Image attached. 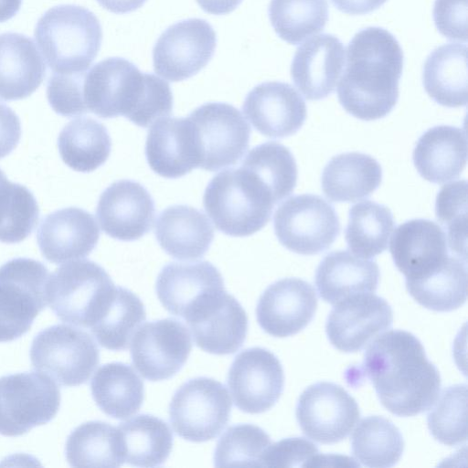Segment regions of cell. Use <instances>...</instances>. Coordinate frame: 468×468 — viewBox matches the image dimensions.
<instances>
[{"mask_svg":"<svg viewBox=\"0 0 468 468\" xmlns=\"http://www.w3.org/2000/svg\"><path fill=\"white\" fill-rule=\"evenodd\" d=\"M362 371L381 404L392 414L410 417L429 410L441 390V376L420 341L404 330H390L372 340Z\"/></svg>","mask_w":468,"mask_h":468,"instance_id":"cell-1","label":"cell"},{"mask_svg":"<svg viewBox=\"0 0 468 468\" xmlns=\"http://www.w3.org/2000/svg\"><path fill=\"white\" fill-rule=\"evenodd\" d=\"M402 69L403 51L391 33L378 27L360 30L347 46L339 102L360 120L385 117L397 104Z\"/></svg>","mask_w":468,"mask_h":468,"instance_id":"cell-2","label":"cell"},{"mask_svg":"<svg viewBox=\"0 0 468 468\" xmlns=\"http://www.w3.org/2000/svg\"><path fill=\"white\" fill-rule=\"evenodd\" d=\"M82 97L87 111L98 117L124 116L140 127L169 116L173 109V94L165 80L141 72L119 57L105 58L84 72Z\"/></svg>","mask_w":468,"mask_h":468,"instance_id":"cell-3","label":"cell"},{"mask_svg":"<svg viewBox=\"0 0 468 468\" xmlns=\"http://www.w3.org/2000/svg\"><path fill=\"white\" fill-rule=\"evenodd\" d=\"M35 38L53 73L71 74L89 69L102 40L97 16L76 5L49 8L37 20Z\"/></svg>","mask_w":468,"mask_h":468,"instance_id":"cell-4","label":"cell"},{"mask_svg":"<svg viewBox=\"0 0 468 468\" xmlns=\"http://www.w3.org/2000/svg\"><path fill=\"white\" fill-rule=\"evenodd\" d=\"M203 204L215 227L232 237L261 230L275 205L263 184L242 166L216 175L206 187Z\"/></svg>","mask_w":468,"mask_h":468,"instance_id":"cell-5","label":"cell"},{"mask_svg":"<svg viewBox=\"0 0 468 468\" xmlns=\"http://www.w3.org/2000/svg\"><path fill=\"white\" fill-rule=\"evenodd\" d=\"M115 288L110 275L96 262L73 261L48 277L47 303L61 321L90 328L106 310Z\"/></svg>","mask_w":468,"mask_h":468,"instance_id":"cell-6","label":"cell"},{"mask_svg":"<svg viewBox=\"0 0 468 468\" xmlns=\"http://www.w3.org/2000/svg\"><path fill=\"white\" fill-rule=\"evenodd\" d=\"M30 360L35 369L46 373L59 385L73 387L88 381L99 364L100 353L87 332L68 324H55L34 337Z\"/></svg>","mask_w":468,"mask_h":468,"instance_id":"cell-7","label":"cell"},{"mask_svg":"<svg viewBox=\"0 0 468 468\" xmlns=\"http://www.w3.org/2000/svg\"><path fill=\"white\" fill-rule=\"evenodd\" d=\"M48 271L40 261L12 259L0 267V342L25 335L46 307Z\"/></svg>","mask_w":468,"mask_h":468,"instance_id":"cell-8","label":"cell"},{"mask_svg":"<svg viewBox=\"0 0 468 468\" xmlns=\"http://www.w3.org/2000/svg\"><path fill=\"white\" fill-rule=\"evenodd\" d=\"M230 410L231 399L226 387L214 378L198 377L176 390L169 404V420L178 436L203 442L222 431Z\"/></svg>","mask_w":468,"mask_h":468,"instance_id":"cell-9","label":"cell"},{"mask_svg":"<svg viewBox=\"0 0 468 468\" xmlns=\"http://www.w3.org/2000/svg\"><path fill=\"white\" fill-rule=\"evenodd\" d=\"M273 227L280 243L302 255L326 250L341 229L334 207L312 194L293 196L282 202L274 213Z\"/></svg>","mask_w":468,"mask_h":468,"instance_id":"cell-10","label":"cell"},{"mask_svg":"<svg viewBox=\"0 0 468 468\" xmlns=\"http://www.w3.org/2000/svg\"><path fill=\"white\" fill-rule=\"evenodd\" d=\"M60 392L53 380L38 372L0 378V434L20 436L49 422L58 413Z\"/></svg>","mask_w":468,"mask_h":468,"instance_id":"cell-11","label":"cell"},{"mask_svg":"<svg viewBox=\"0 0 468 468\" xmlns=\"http://www.w3.org/2000/svg\"><path fill=\"white\" fill-rule=\"evenodd\" d=\"M199 151V167L214 172L235 165L247 152L250 127L240 112L225 102H207L188 116Z\"/></svg>","mask_w":468,"mask_h":468,"instance_id":"cell-12","label":"cell"},{"mask_svg":"<svg viewBox=\"0 0 468 468\" xmlns=\"http://www.w3.org/2000/svg\"><path fill=\"white\" fill-rule=\"evenodd\" d=\"M295 416L305 436L323 444L346 439L360 418L356 399L341 386L318 382L300 395Z\"/></svg>","mask_w":468,"mask_h":468,"instance_id":"cell-13","label":"cell"},{"mask_svg":"<svg viewBox=\"0 0 468 468\" xmlns=\"http://www.w3.org/2000/svg\"><path fill=\"white\" fill-rule=\"evenodd\" d=\"M216 45V33L206 20L177 22L160 35L153 48L154 71L170 81L189 79L212 58Z\"/></svg>","mask_w":468,"mask_h":468,"instance_id":"cell-14","label":"cell"},{"mask_svg":"<svg viewBox=\"0 0 468 468\" xmlns=\"http://www.w3.org/2000/svg\"><path fill=\"white\" fill-rule=\"evenodd\" d=\"M130 345L133 367L151 381L175 376L186 362L192 348L189 331L174 318L140 325Z\"/></svg>","mask_w":468,"mask_h":468,"instance_id":"cell-15","label":"cell"},{"mask_svg":"<svg viewBox=\"0 0 468 468\" xmlns=\"http://www.w3.org/2000/svg\"><path fill=\"white\" fill-rule=\"evenodd\" d=\"M227 381L235 406L244 412L258 414L270 410L280 399L284 373L274 354L262 347H251L235 357Z\"/></svg>","mask_w":468,"mask_h":468,"instance_id":"cell-16","label":"cell"},{"mask_svg":"<svg viewBox=\"0 0 468 468\" xmlns=\"http://www.w3.org/2000/svg\"><path fill=\"white\" fill-rule=\"evenodd\" d=\"M334 305L325 332L330 343L345 353L362 350L392 324L391 306L374 292L355 294Z\"/></svg>","mask_w":468,"mask_h":468,"instance_id":"cell-17","label":"cell"},{"mask_svg":"<svg viewBox=\"0 0 468 468\" xmlns=\"http://www.w3.org/2000/svg\"><path fill=\"white\" fill-rule=\"evenodd\" d=\"M155 291L162 305L186 321L210 298L226 290L219 271L208 261H198L164 266Z\"/></svg>","mask_w":468,"mask_h":468,"instance_id":"cell-18","label":"cell"},{"mask_svg":"<svg viewBox=\"0 0 468 468\" xmlns=\"http://www.w3.org/2000/svg\"><path fill=\"white\" fill-rule=\"evenodd\" d=\"M316 309L317 296L313 286L298 278H285L271 283L262 292L256 317L264 332L286 337L306 327Z\"/></svg>","mask_w":468,"mask_h":468,"instance_id":"cell-19","label":"cell"},{"mask_svg":"<svg viewBox=\"0 0 468 468\" xmlns=\"http://www.w3.org/2000/svg\"><path fill=\"white\" fill-rule=\"evenodd\" d=\"M154 202L149 192L138 182L119 180L101 195L96 216L108 236L122 240H136L152 228Z\"/></svg>","mask_w":468,"mask_h":468,"instance_id":"cell-20","label":"cell"},{"mask_svg":"<svg viewBox=\"0 0 468 468\" xmlns=\"http://www.w3.org/2000/svg\"><path fill=\"white\" fill-rule=\"evenodd\" d=\"M242 111L252 126L271 138L294 134L304 123L306 105L290 84L268 81L255 86L246 96Z\"/></svg>","mask_w":468,"mask_h":468,"instance_id":"cell-21","label":"cell"},{"mask_svg":"<svg viewBox=\"0 0 468 468\" xmlns=\"http://www.w3.org/2000/svg\"><path fill=\"white\" fill-rule=\"evenodd\" d=\"M149 166L165 178H179L199 167V151L188 117H162L149 128L145 142Z\"/></svg>","mask_w":468,"mask_h":468,"instance_id":"cell-22","label":"cell"},{"mask_svg":"<svg viewBox=\"0 0 468 468\" xmlns=\"http://www.w3.org/2000/svg\"><path fill=\"white\" fill-rule=\"evenodd\" d=\"M99 238L100 229L92 215L72 207L48 215L37 232L43 257L55 264L85 258Z\"/></svg>","mask_w":468,"mask_h":468,"instance_id":"cell-23","label":"cell"},{"mask_svg":"<svg viewBox=\"0 0 468 468\" xmlns=\"http://www.w3.org/2000/svg\"><path fill=\"white\" fill-rule=\"evenodd\" d=\"M447 245L446 234L439 225L417 218L395 229L389 250L406 280H416L435 271L448 259Z\"/></svg>","mask_w":468,"mask_h":468,"instance_id":"cell-24","label":"cell"},{"mask_svg":"<svg viewBox=\"0 0 468 468\" xmlns=\"http://www.w3.org/2000/svg\"><path fill=\"white\" fill-rule=\"evenodd\" d=\"M186 322L197 346L214 355L238 351L248 331L246 312L226 291L212 298Z\"/></svg>","mask_w":468,"mask_h":468,"instance_id":"cell-25","label":"cell"},{"mask_svg":"<svg viewBox=\"0 0 468 468\" xmlns=\"http://www.w3.org/2000/svg\"><path fill=\"white\" fill-rule=\"evenodd\" d=\"M344 65L345 48L342 42L333 35L322 34L296 49L291 76L307 100H322L335 90Z\"/></svg>","mask_w":468,"mask_h":468,"instance_id":"cell-26","label":"cell"},{"mask_svg":"<svg viewBox=\"0 0 468 468\" xmlns=\"http://www.w3.org/2000/svg\"><path fill=\"white\" fill-rule=\"evenodd\" d=\"M154 234L161 248L180 261L202 258L214 239L209 219L199 210L186 205H174L164 209L154 225Z\"/></svg>","mask_w":468,"mask_h":468,"instance_id":"cell-27","label":"cell"},{"mask_svg":"<svg viewBox=\"0 0 468 468\" xmlns=\"http://www.w3.org/2000/svg\"><path fill=\"white\" fill-rule=\"evenodd\" d=\"M412 157L427 181L442 184L456 179L467 162L465 130L450 125L430 128L419 138Z\"/></svg>","mask_w":468,"mask_h":468,"instance_id":"cell-28","label":"cell"},{"mask_svg":"<svg viewBox=\"0 0 468 468\" xmlns=\"http://www.w3.org/2000/svg\"><path fill=\"white\" fill-rule=\"evenodd\" d=\"M376 261L347 250L327 254L315 271V286L326 303H336L355 294L376 292L379 281Z\"/></svg>","mask_w":468,"mask_h":468,"instance_id":"cell-29","label":"cell"},{"mask_svg":"<svg viewBox=\"0 0 468 468\" xmlns=\"http://www.w3.org/2000/svg\"><path fill=\"white\" fill-rule=\"evenodd\" d=\"M46 66L33 40L22 34H0V99L22 100L42 83Z\"/></svg>","mask_w":468,"mask_h":468,"instance_id":"cell-30","label":"cell"},{"mask_svg":"<svg viewBox=\"0 0 468 468\" xmlns=\"http://www.w3.org/2000/svg\"><path fill=\"white\" fill-rule=\"evenodd\" d=\"M382 168L372 156L357 152L331 158L322 173V189L334 202H355L368 197L380 185Z\"/></svg>","mask_w":468,"mask_h":468,"instance_id":"cell-31","label":"cell"},{"mask_svg":"<svg viewBox=\"0 0 468 468\" xmlns=\"http://www.w3.org/2000/svg\"><path fill=\"white\" fill-rule=\"evenodd\" d=\"M422 82L428 95L437 103L453 108L467 104V47L448 43L427 57Z\"/></svg>","mask_w":468,"mask_h":468,"instance_id":"cell-32","label":"cell"},{"mask_svg":"<svg viewBox=\"0 0 468 468\" xmlns=\"http://www.w3.org/2000/svg\"><path fill=\"white\" fill-rule=\"evenodd\" d=\"M96 405L108 416L126 419L139 411L144 382L129 365L112 362L101 366L90 382Z\"/></svg>","mask_w":468,"mask_h":468,"instance_id":"cell-33","label":"cell"},{"mask_svg":"<svg viewBox=\"0 0 468 468\" xmlns=\"http://www.w3.org/2000/svg\"><path fill=\"white\" fill-rule=\"evenodd\" d=\"M410 296L423 307L436 312H450L461 307L467 297L466 260L449 256L428 275L406 280Z\"/></svg>","mask_w":468,"mask_h":468,"instance_id":"cell-34","label":"cell"},{"mask_svg":"<svg viewBox=\"0 0 468 468\" xmlns=\"http://www.w3.org/2000/svg\"><path fill=\"white\" fill-rule=\"evenodd\" d=\"M65 452L73 467H119L124 463L117 427L101 420L76 427L67 439Z\"/></svg>","mask_w":468,"mask_h":468,"instance_id":"cell-35","label":"cell"},{"mask_svg":"<svg viewBox=\"0 0 468 468\" xmlns=\"http://www.w3.org/2000/svg\"><path fill=\"white\" fill-rule=\"evenodd\" d=\"M58 147L63 162L69 167L89 173L107 161L112 140L102 123L90 117H82L64 126L58 137Z\"/></svg>","mask_w":468,"mask_h":468,"instance_id":"cell-36","label":"cell"},{"mask_svg":"<svg viewBox=\"0 0 468 468\" xmlns=\"http://www.w3.org/2000/svg\"><path fill=\"white\" fill-rule=\"evenodd\" d=\"M126 463L139 467H155L168 458L173 433L163 420L150 414L135 416L117 427Z\"/></svg>","mask_w":468,"mask_h":468,"instance_id":"cell-37","label":"cell"},{"mask_svg":"<svg viewBox=\"0 0 468 468\" xmlns=\"http://www.w3.org/2000/svg\"><path fill=\"white\" fill-rule=\"evenodd\" d=\"M394 227L388 207L371 200L358 202L348 211L345 231L347 247L358 257L373 258L387 250Z\"/></svg>","mask_w":468,"mask_h":468,"instance_id":"cell-38","label":"cell"},{"mask_svg":"<svg viewBox=\"0 0 468 468\" xmlns=\"http://www.w3.org/2000/svg\"><path fill=\"white\" fill-rule=\"evenodd\" d=\"M354 457L367 467L388 468L395 465L404 451L399 430L381 416H368L360 420L353 432Z\"/></svg>","mask_w":468,"mask_h":468,"instance_id":"cell-39","label":"cell"},{"mask_svg":"<svg viewBox=\"0 0 468 468\" xmlns=\"http://www.w3.org/2000/svg\"><path fill=\"white\" fill-rule=\"evenodd\" d=\"M145 317L141 299L126 288L116 287L106 310L90 329L102 347L125 350Z\"/></svg>","mask_w":468,"mask_h":468,"instance_id":"cell-40","label":"cell"},{"mask_svg":"<svg viewBox=\"0 0 468 468\" xmlns=\"http://www.w3.org/2000/svg\"><path fill=\"white\" fill-rule=\"evenodd\" d=\"M268 189L274 204L288 197L297 183V165L291 151L277 142H267L251 149L241 165Z\"/></svg>","mask_w":468,"mask_h":468,"instance_id":"cell-41","label":"cell"},{"mask_svg":"<svg viewBox=\"0 0 468 468\" xmlns=\"http://www.w3.org/2000/svg\"><path fill=\"white\" fill-rule=\"evenodd\" d=\"M268 13L276 34L297 45L324 28L328 4L326 0H271Z\"/></svg>","mask_w":468,"mask_h":468,"instance_id":"cell-42","label":"cell"},{"mask_svg":"<svg viewBox=\"0 0 468 468\" xmlns=\"http://www.w3.org/2000/svg\"><path fill=\"white\" fill-rule=\"evenodd\" d=\"M38 218L34 195L25 186L10 182L0 169V242H21L32 233Z\"/></svg>","mask_w":468,"mask_h":468,"instance_id":"cell-43","label":"cell"},{"mask_svg":"<svg viewBox=\"0 0 468 468\" xmlns=\"http://www.w3.org/2000/svg\"><path fill=\"white\" fill-rule=\"evenodd\" d=\"M271 444L270 436L261 428L252 424L233 425L216 445L214 465L262 467L264 454Z\"/></svg>","mask_w":468,"mask_h":468,"instance_id":"cell-44","label":"cell"},{"mask_svg":"<svg viewBox=\"0 0 468 468\" xmlns=\"http://www.w3.org/2000/svg\"><path fill=\"white\" fill-rule=\"evenodd\" d=\"M467 385L443 389L427 416L428 428L439 442L456 446L467 440Z\"/></svg>","mask_w":468,"mask_h":468,"instance_id":"cell-45","label":"cell"},{"mask_svg":"<svg viewBox=\"0 0 468 468\" xmlns=\"http://www.w3.org/2000/svg\"><path fill=\"white\" fill-rule=\"evenodd\" d=\"M438 221L447 229V243L454 255L466 260L467 182L443 186L436 197Z\"/></svg>","mask_w":468,"mask_h":468,"instance_id":"cell-46","label":"cell"},{"mask_svg":"<svg viewBox=\"0 0 468 468\" xmlns=\"http://www.w3.org/2000/svg\"><path fill=\"white\" fill-rule=\"evenodd\" d=\"M85 71L71 74L53 73L50 76L47 85V98L57 113L73 117L88 112L82 97V78Z\"/></svg>","mask_w":468,"mask_h":468,"instance_id":"cell-47","label":"cell"},{"mask_svg":"<svg viewBox=\"0 0 468 468\" xmlns=\"http://www.w3.org/2000/svg\"><path fill=\"white\" fill-rule=\"evenodd\" d=\"M315 444L302 438H286L271 444L263 457L264 467H312L320 466Z\"/></svg>","mask_w":468,"mask_h":468,"instance_id":"cell-48","label":"cell"},{"mask_svg":"<svg viewBox=\"0 0 468 468\" xmlns=\"http://www.w3.org/2000/svg\"><path fill=\"white\" fill-rule=\"evenodd\" d=\"M433 20L445 37L467 41V0H435Z\"/></svg>","mask_w":468,"mask_h":468,"instance_id":"cell-49","label":"cell"},{"mask_svg":"<svg viewBox=\"0 0 468 468\" xmlns=\"http://www.w3.org/2000/svg\"><path fill=\"white\" fill-rule=\"evenodd\" d=\"M20 137L21 123L18 116L11 108L0 102V159L16 147Z\"/></svg>","mask_w":468,"mask_h":468,"instance_id":"cell-50","label":"cell"},{"mask_svg":"<svg viewBox=\"0 0 468 468\" xmlns=\"http://www.w3.org/2000/svg\"><path fill=\"white\" fill-rule=\"evenodd\" d=\"M387 0H331L341 12L349 15H364L380 7Z\"/></svg>","mask_w":468,"mask_h":468,"instance_id":"cell-51","label":"cell"},{"mask_svg":"<svg viewBox=\"0 0 468 468\" xmlns=\"http://www.w3.org/2000/svg\"><path fill=\"white\" fill-rule=\"evenodd\" d=\"M200 7L207 13L213 15H226L239 5L242 0H196Z\"/></svg>","mask_w":468,"mask_h":468,"instance_id":"cell-52","label":"cell"},{"mask_svg":"<svg viewBox=\"0 0 468 468\" xmlns=\"http://www.w3.org/2000/svg\"><path fill=\"white\" fill-rule=\"evenodd\" d=\"M105 9L115 14H127L141 7L146 0H97Z\"/></svg>","mask_w":468,"mask_h":468,"instance_id":"cell-53","label":"cell"},{"mask_svg":"<svg viewBox=\"0 0 468 468\" xmlns=\"http://www.w3.org/2000/svg\"><path fill=\"white\" fill-rule=\"evenodd\" d=\"M22 0H0V23L11 19L19 11Z\"/></svg>","mask_w":468,"mask_h":468,"instance_id":"cell-54","label":"cell"}]
</instances>
